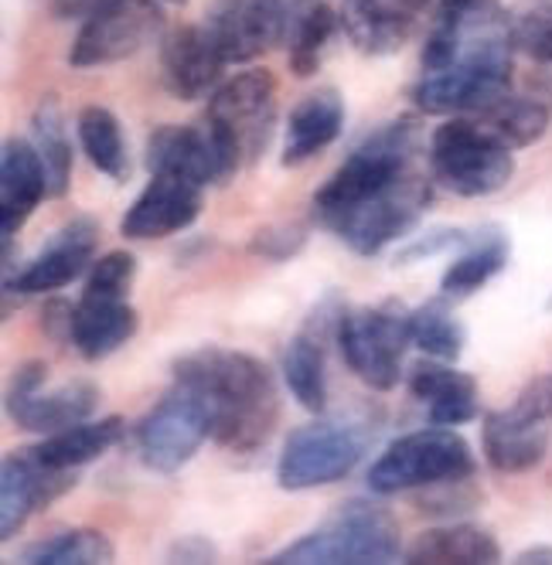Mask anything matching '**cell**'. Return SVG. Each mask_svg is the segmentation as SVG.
<instances>
[{
    "instance_id": "43",
    "label": "cell",
    "mask_w": 552,
    "mask_h": 565,
    "mask_svg": "<svg viewBox=\"0 0 552 565\" xmlns=\"http://www.w3.org/2000/svg\"><path fill=\"white\" fill-rule=\"evenodd\" d=\"M168 4H188V0H168Z\"/></svg>"
},
{
    "instance_id": "44",
    "label": "cell",
    "mask_w": 552,
    "mask_h": 565,
    "mask_svg": "<svg viewBox=\"0 0 552 565\" xmlns=\"http://www.w3.org/2000/svg\"><path fill=\"white\" fill-rule=\"evenodd\" d=\"M304 4H307V0H304ZM314 4H318V0H314Z\"/></svg>"
},
{
    "instance_id": "8",
    "label": "cell",
    "mask_w": 552,
    "mask_h": 565,
    "mask_svg": "<svg viewBox=\"0 0 552 565\" xmlns=\"http://www.w3.org/2000/svg\"><path fill=\"white\" fill-rule=\"evenodd\" d=\"M429 168L447 191L460 198H488L516 174V157L478 119H450L429 137Z\"/></svg>"
},
{
    "instance_id": "7",
    "label": "cell",
    "mask_w": 552,
    "mask_h": 565,
    "mask_svg": "<svg viewBox=\"0 0 552 565\" xmlns=\"http://www.w3.org/2000/svg\"><path fill=\"white\" fill-rule=\"evenodd\" d=\"M416 153H420V127L413 116L392 119V124L379 127L372 137H365L351 150V157L331 174V181L314 194V218L325 225L331 215L344 212L359 198L403 178L406 171H413Z\"/></svg>"
},
{
    "instance_id": "27",
    "label": "cell",
    "mask_w": 552,
    "mask_h": 565,
    "mask_svg": "<svg viewBox=\"0 0 552 565\" xmlns=\"http://www.w3.org/2000/svg\"><path fill=\"white\" fill-rule=\"evenodd\" d=\"M508 235L495 225L478 228L464 242V253L447 266L444 279H440V290L444 297L464 300L470 294H478L488 279H495L505 266H508Z\"/></svg>"
},
{
    "instance_id": "17",
    "label": "cell",
    "mask_w": 552,
    "mask_h": 565,
    "mask_svg": "<svg viewBox=\"0 0 552 565\" xmlns=\"http://www.w3.org/2000/svg\"><path fill=\"white\" fill-rule=\"evenodd\" d=\"M344 307L338 297H325L310 310L307 324L284 351V379L294 398L307 413H325L328 406V375H325V344L338 334Z\"/></svg>"
},
{
    "instance_id": "19",
    "label": "cell",
    "mask_w": 552,
    "mask_h": 565,
    "mask_svg": "<svg viewBox=\"0 0 552 565\" xmlns=\"http://www.w3.org/2000/svg\"><path fill=\"white\" fill-rule=\"evenodd\" d=\"M225 55L215 42V34L199 24L178 28L164 38L161 45V72H164V86L174 99L191 103L209 96L225 68Z\"/></svg>"
},
{
    "instance_id": "24",
    "label": "cell",
    "mask_w": 552,
    "mask_h": 565,
    "mask_svg": "<svg viewBox=\"0 0 552 565\" xmlns=\"http://www.w3.org/2000/svg\"><path fill=\"white\" fill-rule=\"evenodd\" d=\"M410 392L423 402L429 423L437 426H464L481 413L478 382L464 372L437 365V361H416L410 372Z\"/></svg>"
},
{
    "instance_id": "25",
    "label": "cell",
    "mask_w": 552,
    "mask_h": 565,
    "mask_svg": "<svg viewBox=\"0 0 552 565\" xmlns=\"http://www.w3.org/2000/svg\"><path fill=\"white\" fill-rule=\"evenodd\" d=\"M96 406H99V388L93 382H68L52 392L38 388L34 395L11 402L8 416L28 433L52 436V433H62L75 423L89 419L96 413Z\"/></svg>"
},
{
    "instance_id": "22",
    "label": "cell",
    "mask_w": 552,
    "mask_h": 565,
    "mask_svg": "<svg viewBox=\"0 0 552 565\" xmlns=\"http://www.w3.org/2000/svg\"><path fill=\"white\" fill-rule=\"evenodd\" d=\"M49 194V174L31 140H4L0 153V228L18 235Z\"/></svg>"
},
{
    "instance_id": "34",
    "label": "cell",
    "mask_w": 552,
    "mask_h": 565,
    "mask_svg": "<svg viewBox=\"0 0 552 565\" xmlns=\"http://www.w3.org/2000/svg\"><path fill=\"white\" fill-rule=\"evenodd\" d=\"M410 341L437 361H457L464 351V324L454 317V310L440 300L423 303L410 310Z\"/></svg>"
},
{
    "instance_id": "32",
    "label": "cell",
    "mask_w": 552,
    "mask_h": 565,
    "mask_svg": "<svg viewBox=\"0 0 552 565\" xmlns=\"http://www.w3.org/2000/svg\"><path fill=\"white\" fill-rule=\"evenodd\" d=\"M31 134H34V150L42 157L45 174H49V194L65 198L68 181H72V143L65 130V116L55 99H42V106L31 116Z\"/></svg>"
},
{
    "instance_id": "42",
    "label": "cell",
    "mask_w": 552,
    "mask_h": 565,
    "mask_svg": "<svg viewBox=\"0 0 552 565\" xmlns=\"http://www.w3.org/2000/svg\"><path fill=\"white\" fill-rule=\"evenodd\" d=\"M516 562H522V565H529V562H545V565H552V545H532V548L519 552Z\"/></svg>"
},
{
    "instance_id": "3",
    "label": "cell",
    "mask_w": 552,
    "mask_h": 565,
    "mask_svg": "<svg viewBox=\"0 0 552 565\" xmlns=\"http://www.w3.org/2000/svg\"><path fill=\"white\" fill-rule=\"evenodd\" d=\"M403 555L400 521L389 508L375 501H344L335 514H328L318 529L276 552L269 562H297V565H385Z\"/></svg>"
},
{
    "instance_id": "2",
    "label": "cell",
    "mask_w": 552,
    "mask_h": 565,
    "mask_svg": "<svg viewBox=\"0 0 552 565\" xmlns=\"http://www.w3.org/2000/svg\"><path fill=\"white\" fill-rule=\"evenodd\" d=\"M511 89V42L508 28L488 24L467 31L457 58L440 72H423L413 86V103L429 116L485 113Z\"/></svg>"
},
{
    "instance_id": "38",
    "label": "cell",
    "mask_w": 552,
    "mask_h": 565,
    "mask_svg": "<svg viewBox=\"0 0 552 565\" xmlns=\"http://www.w3.org/2000/svg\"><path fill=\"white\" fill-rule=\"evenodd\" d=\"M304 242H307V232L300 225H269L253 235L250 253L266 263H287L290 256L304 249Z\"/></svg>"
},
{
    "instance_id": "16",
    "label": "cell",
    "mask_w": 552,
    "mask_h": 565,
    "mask_svg": "<svg viewBox=\"0 0 552 565\" xmlns=\"http://www.w3.org/2000/svg\"><path fill=\"white\" fill-rule=\"evenodd\" d=\"M96 242H99V228L93 218H72L18 276L4 279V294L31 297V294H52L68 287L72 279H78L96 263Z\"/></svg>"
},
{
    "instance_id": "33",
    "label": "cell",
    "mask_w": 552,
    "mask_h": 565,
    "mask_svg": "<svg viewBox=\"0 0 552 565\" xmlns=\"http://www.w3.org/2000/svg\"><path fill=\"white\" fill-rule=\"evenodd\" d=\"M113 555H116L113 542L93 529L59 532L52 539L21 548V562L31 565H96V562H113Z\"/></svg>"
},
{
    "instance_id": "29",
    "label": "cell",
    "mask_w": 552,
    "mask_h": 565,
    "mask_svg": "<svg viewBox=\"0 0 552 565\" xmlns=\"http://www.w3.org/2000/svg\"><path fill=\"white\" fill-rule=\"evenodd\" d=\"M124 436H127V423L120 416H106L99 423L83 419V423H75V426H68L62 433L45 436L42 447H34V450L52 467L75 470V467H86L96 457L109 454Z\"/></svg>"
},
{
    "instance_id": "15",
    "label": "cell",
    "mask_w": 552,
    "mask_h": 565,
    "mask_svg": "<svg viewBox=\"0 0 552 565\" xmlns=\"http://www.w3.org/2000/svg\"><path fill=\"white\" fill-rule=\"evenodd\" d=\"M75 488V473L52 467L38 457V450H14L4 457L0 470V539L11 542L24 521Z\"/></svg>"
},
{
    "instance_id": "10",
    "label": "cell",
    "mask_w": 552,
    "mask_h": 565,
    "mask_svg": "<svg viewBox=\"0 0 552 565\" xmlns=\"http://www.w3.org/2000/svg\"><path fill=\"white\" fill-rule=\"evenodd\" d=\"M344 365L369 388L389 392L400 385V365L410 341V313L396 307H365L344 310L335 334Z\"/></svg>"
},
{
    "instance_id": "12",
    "label": "cell",
    "mask_w": 552,
    "mask_h": 565,
    "mask_svg": "<svg viewBox=\"0 0 552 565\" xmlns=\"http://www.w3.org/2000/svg\"><path fill=\"white\" fill-rule=\"evenodd\" d=\"M212 436V416L205 398L184 382H174L171 392L144 416L137 429L140 457L157 473L181 470L202 443Z\"/></svg>"
},
{
    "instance_id": "4",
    "label": "cell",
    "mask_w": 552,
    "mask_h": 565,
    "mask_svg": "<svg viewBox=\"0 0 552 565\" xmlns=\"http://www.w3.org/2000/svg\"><path fill=\"white\" fill-rule=\"evenodd\" d=\"M375 433L372 416H335L294 429L276 463V483L284 491H310L344 480L365 457Z\"/></svg>"
},
{
    "instance_id": "21",
    "label": "cell",
    "mask_w": 552,
    "mask_h": 565,
    "mask_svg": "<svg viewBox=\"0 0 552 565\" xmlns=\"http://www.w3.org/2000/svg\"><path fill=\"white\" fill-rule=\"evenodd\" d=\"M433 0H344L341 24L351 45L365 55L400 52Z\"/></svg>"
},
{
    "instance_id": "14",
    "label": "cell",
    "mask_w": 552,
    "mask_h": 565,
    "mask_svg": "<svg viewBox=\"0 0 552 565\" xmlns=\"http://www.w3.org/2000/svg\"><path fill=\"white\" fill-rule=\"evenodd\" d=\"M290 24L287 0H215L209 31L229 65H243L284 42Z\"/></svg>"
},
{
    "instance_id": "26",
    "label": "cell",
    "mask_w": 552,
    "mask_h": 565,
    "mask_svg": "<svg viewBox=\"0 0 552 565\" xmlns=\"http://www.w3.org/2000/svg\"><path fill=\"white\" fill-rule=\"evenodd\" d=\"M341 127H344V99L335 89H318L304 96L290 113L284 168H300L310 157H318L325 147L338 140Z\"/></svg>"
},
{
    "instance_id": "28",
    "label": "cell",
    "mask_w": 552,
    "mask_h": 565,
    "mask_svg": "<svg viewBox=\"0 0 552 565\" xmlns=\"http://www.w3.org/2000/svg\"><path fill=\"white\" fill-rule=\"evenodd\" d=\"M406 562L413 565H491L501 562V545L495 542L491 532L475 529V524H450V529H433L423 532L410 548H406Z\"/></svg>"
},
{
    "instance_id": "5",
    "label": "cell",
    "mask_w": 552,
    "mask_h": 565,
    "mask_svg": "<svg viewBox=\"0 0 552 565\" xmlns=\"http://www.w3.org/2000/svg\"><path fill=\"white\" fill-rule=\"evenodd\" d=\"M205 127L219 143L229 171L253 168L273 140L276 127V78L266 68L235 75L212 99Z\"/></svg>"
},
{
    "instance_id": "40",
    "label": "cell",
    "mask_w": 552,
    "mask_h": 565,
    "mask_svg": "<svg viewBox=\"0 0 552 565\" xmlns=\"http://www.w3.org/2000/svg\"><path fill=\"white\" fill-rule=\"evenodd\" d=\"M171 558H181V562H209V558H215V545L209 539L188 535V539H181L171 548Z\"/></svg>"
},
{
    "instance_id": "39",
    "label": "cell",
    "mask_w": 552,
    "mask_h": 565,
    "mask_svg": "<svg viewBox=\"0 0 552 565\" xmlns=\"http://www.w3.org/2000/svg\"><path fill=\"white\" fill-rule=\"evenodd\" d=\"M470 238V232H460V228H437V232H426L420 235L416 242H410L406 249H400L396 263L400 266H410L416 259H429V256H437V253H447V249H464V242Z\"/></svg>"
},
{
    "instance_id": "6",
    "label": "cell",
    "mask_w": 552,
    "mask_h": 565,
    "mask_svg": "<svg viewBox=\"0 0 552 565\" xmlns=\"http://www.w3.org/2000/svg\"><path fill=\"white\" fill-rule=\"evenodd\" d=\"M475 473L470 443L454 426L416 429L389 443L385 454L369 470V488L375 494H403L420 488H447L454 480Z\"/></svg>"
},
{
    "instance_id": "36",
    "label": "cell",
    "mask_w": 552,
    "mask_h": 565,
    "mask_svg": "<svg viewBox=\"0 0 552 565\" xmlns=\"http://www.w3.org/2000/svg\"><path fill=\"white\" fill-rule=\"evenodd\" d=\"M338 31V14L328 4H310L307 14L297 21L294 49H290V68L297 78H310L321 68L325 49Z\"/></svg>"
},
{
    "instance_id": "18",
    "label": "cell",
    "mask_w": 552,
    "mask_h": 565,
    "mask_svg": "<svg viewBox=\"0 0 552 565\" xmlns=\"http://www.w3.org/2000/svg\"><path fill=\"white\" fill-rule=\"evenodd\" d=\"M199 212H202V184L174 178V174H153L150 184L127 209L120 232L137 242L168 238L174 232H184L199 218Z\"/></svg>"
},
{
    "instance_id": "13",
    "label": "cell",
    "mask_w": 552,
    "mask_h": 565,
    "mask_svg": "<svg viewBox=\"0 0 552 565\" xmlns=\"http://www.w3.org/2000/svg\"><path fill=\"white\" fill-rule=\"evenodd\" d=\"M164 28V11L157 0H106L78 28L68 62L75 68H96L134 58Z\"/></svg>"
},
{
    "instance_id": "11",
    "label": "cell",
    "mask_w": 552,
    "mask_h": 565,
    "mask_svg": "<svg viewBox=\"0 0 552 565\" xmlns=\"http://www.w3.org/2000/svg\"><path fill=\"white\" fill-rule=\"evenodd\" d=\"M552 439V379H532L508 409L485 419V457L501 473L539 467Z\"/></svg>"
},
{
    "instance_id": "20",
    "label": "cell",
    "mask_w": 552,
    "mask_h": 565,
    "mask_svg": "<svg viewBox=\"0 0 552 565\" xmlns=\"http://www.w3.org/2000/svg\"><path fill=\"white\" fill-rule=\"evenodd\" d=\"M147 168L150 174H174L202 188L232 178L209 127H157L147 140Z\"/></svg>"
},
{
    "instance_id": "31",
    "label": "cell",
    "mask_w": 552,
    "mask_h": 565,
    "mask_svg": "<svg viewBox=\"0 0 552 565\" xmlns=\"http://www.w3.org/2000/svg\"><path fill=\"white\" fill-rule=\"evenodd\" d=\"M78 143H83L89 164L103 171L113 181H124L130 174V160H127V143L120 119H116L106 106H86L78 113Z\"/></svg>"
},
{
    "instance_id": "35",
    "label": "cell",
    "mask_w": 552,
    "mask_h": 565,
    "mask_svg": "<svg viewBox=\"0 0 552 565\" xmlns=\"http://www.w3.org/2000/svg\"><path fill=\"white\" fill-rule=\"evenodd\" d=\"M505 28L511 49L552 65V0H522L505 14Z\"/></svg>"
},
{
    "instance_id": "1",
    "label": "cell",
    "mask_w": 552,
    "mask_h": 565,
    "mask_svg": "<svg viewBox=\"0 0 552 565\" xmlns=\"http://www.w3.org/2000/svg\"><path fill=\"white\" fill-rule=\"evenodd\" d=\"M174 382L205 398L212 439L232 454H256L280 423V392L259 358L229 348H199L174 361Z\"/></svg>"
},
{
    "instance_id": "30",
    "label": "cell",
    "mask_w": 552,
    "mask_h": 565,
    "mask_svg": "<svg viewBox=\"0 0 552 565\" xmlns=\"http://www.w3.org/2000/svg\"><path fill=\"white\" fill-rule=\"evenodd\" d=\"M549 119H552V109L542 99H535V96H511V93L501 96L485 113H478V124L488 127L511 150L542 140L545 130H549Z\"/></svg>"
},
{
    "instance_id": "37",
    "label": "cell",
    "mask_w": 552,
    "mask_h": 565,
    "mask_svg": "<svg viewBox=\"0 0 552 565\" xmlns=\"http://www.w3.org/2000/svg\"><path fill=\"white\" fill-rule=\"evenodd\" d=\"M137 276V259L130 253H106L89 266V279L83 294H96V297H127L130 282Z\"/></svg>"
},
{
    "instance_id": "41",
    "label": "cell",
    "mask_w": 552,
    "mask_h": 565,
    "mask_svg": "<svg viewBox=\"0 0 552 565\" xmlns=\"http://www.w3.org/2000/svg\"><path fill=\"white\" fill-rule=\"evenodd\" d=\"M103 4H106V0H52V11L62 21H72V18H89Z\"/></svg>"
},
{
    "instance_id": "9",
    "label": "cell",
    "mask_w": 552,
    "mask_h": 565,
    "mask_svg": "<svg viewBox=\"0 0 552 565\" xmlns=\"http://www.w3.org/2000/svg\"><path fill=\"white\" fill-rule=\"evenodd\" d=\"M433 188L423 174L406 171L403 178L389 181L385 188L359 198L344 212L331 215L325 228H331L351 253L375 256L389 242L406 238L426 215Z\"/></svg>"
},
{
    "instance_id": "23",
    "label": "cell",
    "mask_w": 552,
    "mask_h": 565,
    "mask_svg": "<svg viewBox=\"0 0 552 565\" xmlns=\"http://www.w3.org/2000/svg\"><path fill=\"white\" fill-rule=\"evenodd\" d=\"M137 310L127 297H96L83 294L72 307V334L68 341L86 361H99L113 351H120L137 334Z\"/></svg>"
}]
</instances>
